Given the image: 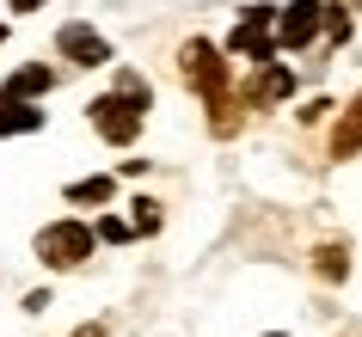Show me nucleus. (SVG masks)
<instances>
[{
    "mask_svg": "<svg viewBox=\"0 0 362 337\" xmlns=\"http://www.w3.org/2000/svg\"><path fill=\"white\" fill-rule=\"evenodd\" d=\"M62 49H68L80 68H98V61H111V43L98 37V31H86V25H62Z\"/></svg>",
    "mask_w": 362,
    "mask_h": 337,
    "instance_id": "obj_6",
    "label": "nucleus"
},
{
    "mask_svg": "<svg viewBox=\"0 0 362 337\" xmlns=\"http://www.w3.org/2000/svg\"><path fill=\"white\" fill-rule=\"evenodd\" d=\"M13 6H19V13H31V6H43V0H13Z\"/></svg>",
    "mask_w": 362,
    "mask_h": 337,
    "instance_id": "obj_15",
    "label": "nucleus"
},
{
    "mask_svg": "<svg viewBox=\"0 0 362 337\" xmlns=\"http://www.w3.org/2000/svg\"><path fill=\"white\" fill-rule=\"evenodd\" d=\"M68 196H74V203H105V196H111V178H86V184H74Z\"/></svg>",
    "mask_w": 362,
    "mask_h": 337,
    "instance_id": "obj_11",
    "label": "nucleus"
},
{
    "mask_svg": "<svg viewBox=\"0 0 362 337\" xmlns=\"http://www.w3.org/2000/svg\"><path fill=\"white\" fill-rule=\"evenodd\" d=\"M356 148H362V98L350 105V111H344L338 135H332V153H338V160H344V153H356Z\"/></svg>",
    "mask_w": 362,
    "mask_h": 337,
    "instance_id": "obj_8",
    "label": "nucleus"
},
{
    "mask_svg": "<svg viewBox=\"0 0 362 337\" xmlns=\"http://www.w3.org/2000/svg\"><path fill=\"white\" fill-rule=\"evenodd\" d=\"M141 111H148V86H141V80H123L111 98H98V105H93V129L123 148V141L141 135Z\"/></svg>",
    "mask_w": 362,
    "mask_h": 337,
    "instance_id": "obj_1",
    "label": "nucleus"
},
{
    "mask_svg": "<svg viewBox=\"0 0 362 337\" xmlns=\"http://www.w3.org/2000/svg\"><path fill=\"white\" fill-rule=\"evenodd\" d=\"M288 86H295V80H288L283 68H264V74H258V86H252V98H258V105H264V98H283Z\"/></svg>",
    "mask_w": 362,
    "mask_h": 337,
    "instance_id": "obj_10",
    "label": "nucleus"
},
{
    "mask_svg": "<svg viewBox=\"0 0 362 337\" xmlns=\"http://www.w3.org/2000/svg\"><path fill=\"white\" fill-rule=\"evenodd\" d=\"M43 111H31L25 98H0V135H19V129H37Z\"/></svg>",
    "mask_w": 362,
    "mask_h": 337,
    "instance_id": "obj_7",
    "label": "nucleus"
},
{
    "mask_svg": "<svg viewBox=\"0 0 362 337\" xmlns=\"http://www.w3.org/2000/svg\"><path fill=\"white\" fill-rule=\"evenodd\" d=\"M233 49L252 56V61H270V6H252L246 13V25L233 31Z\"/></svg>",
    "mask_w": 362,
    "mask_h": 337,
    "instance_id": "obj_5",
    "label": "nucleus"
},
{
    "mask_svg": "<svg viewBox=\"0 0 362 337\" xmlns=\"http://www.w3.org/2000/svg\"><path fill=\"white\" fill-rule=\"evenodd\" d=\"M320 270L325 276H344V252H320Z\"/></svg>",
    "mask_w": 362,
    "mask_h": 337,
    "instance_id": "obj_14",
    "label": "nucleus"
},
{
    "mask_svg": "<svg viewBox=\"0 0 362 337\" xmlns=\"http://www.w3.org/2000/svg\"><path fill=\"white\" fill-rule=\"evenodd\" d=\"M98 240H129V221H98Z\"/></svg>",
    "mask_w": 362,
    "mask_h": 337,
    "instance_id": "obj_12",
    "label": "nucleus"
},
{
    "mask_svg": "<svg viewBox=\"0 0 362 337\" xmlns=\"http://www.w3.org/2000/svg\"><path fill=\"white\" fill-rule=\"evenodd\" d=\"M37 258L56 264V270H74L80 258H93V227H80V221L43 227V233H37Z\"/></svg>",
    "mask_w": 362,
    "mask_h": 337,
    "instance_id": "obj_3",
    "label": "nucleus"
},
{
    "mask_svg": "<svg viewBox=\"0 0 362 337\" xmlns=\"http://www.w3.org/2000/svg\"><path fill=\"white\" fill-rule=\"evenodd\" d=\"M135 227H160V208H153V203H135Z\"/></svg>",
    "mask_w": 362,
    "mask_h": 337,
    "instance_id": "obj_13",
    "label": "nucleus"
},
{
    "mask_svg": "<svg viewBox=\"0 0 362 337\" xmlns=\"http://www.w3.org/2000/svg\"><path fill=\"white\" fill-rule=\"evenodd\" d=\"M185 80L209 98L215 129L228 135V129H233V117H228V111H233V93H228V68H221V56H215L209 43H185Z\"/></svg>",
    "mask_w": 362,
    "mask_h": 337,
    "instance_id": "obj_2",
    "label": "nucleus"
},
{
    "mask_svg": "<svg viewBox=\"0 0 362 337\" xmlns=\"http://www.w3.org/2000/svg\"><path fill=\"white\" fill-rule=\"evenodd\" d=\"M43 86H49V68H25V74L6 80V93H0V98H31V93H43Z\"/></svg>",
    "mask_w": 362,
    "mask_h": 337,
    "instance_id": "obj_9",
    "label": "nucleus"
},
{
    "mask_svg": "<svg viewBox=\"0 0 362 337\" xmlns=\"http://www.w3.org/2000/svg\"><path fill=\"white\" fill-rule=\"evenodd\" d=\"M320 25H332V6H320V0H295L283 19H276V43H288V49H295V43H307Z\"/></svg>",
    "mask_w": 362,
    "mask_h": 337,
    "instance_id": "obj_4",
    "label": "nucleus"
}]
</instances>
